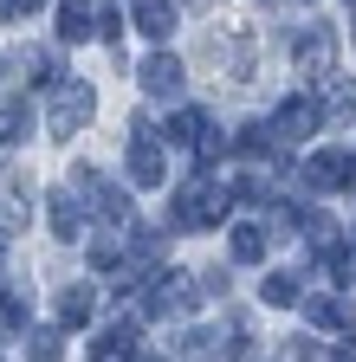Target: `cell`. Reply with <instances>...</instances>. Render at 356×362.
<instances>
[{
	"label": "cell",
	"mask_w": 356,
	"mask_h": 362,
	"mask_svg": "<svg viewBox=\"0 0 356 362\" xmlns=\"http://www.w3.org/2000/svg\"><path fill=\"white\" fill-rule=\"evenodd\" d=\"M91 117H98V90L84 84V78H65V90L52 98V136H59V143H71V136L91 129Z\"/></svg>",
	"instance_id": "1"
},
{
	"label": "cell",
	"mask_w": 356,
	"mask_h": 362,
	"mask_svg": "<svg viewBox=\"0 0 356 362\" xmlns=\"http://www.w3.org/2000/svg\"><path fill=\"white\" fill-rule=\"evenodd\" d=\"M149 285H156V291L143 298V304H149V317H182V310H195V304L207 298V285L195 279V272H156Z\"/></svg>",
	"instance_id": "2"
},
{
	"label": "cell",
	"mask_w": 356,
	"mask_h": 362,
	"mask_svg": "<svg viewBox=\"0 0 356 362\" xmlns=\"http://www.w3.org/2000/svg\"><path fill=\"white\" fill-rule=\"evenodd\" d=\"M130 181H137V188H162L168 181V162H162V143H156L149 117L130 123Z\"/></svg>",
	"instance_id": "3"
},
{
	"label": "cell",
	"mask_w": 356,
	"mask_h": 362,
	"mask_svg": "<svg viewBox=\"0 0 356 362\" xmlns=\"http://www.w3.org/2000/svg\"><path fill=\"white\" fill-rule=\"evenodd\" d=\"M182 356H195V362H246V330L240 324L234 330H188Z\"/></svg>",
	"instance_id": "4"
},
{
	"label": "cell",
	"mask_w": 356,
	"mask_h": 362,
	"mask_svg": "<svg viewBox=\"0 0 356 362\" xmlns=\"http://www.w3.org/2000/svg\"><path fill=\"white\" fill-rule=\"evenodd\" d=\"M304 181H311L318 194H343V188H356V156H343V149L311 156V162H304Z\"/></svg>",
	"instance_id": "5"
},
{
	"label": "cell",
	"mask_w": 356,
	"mask_h": 362,
	"mask_svg": "<svg viewBox=\"0 0 356 362\" xmlns=\"http://www.w3.org/2000/svg\"><path fill=\"white\" fill-rule=\"evenodd\" d=\"M272 129H279V143H304L311 129H324V104L318 98H285L279 117H272Z\"/></svg>",
	"instance_id": "6"
},
{
	"label": "cell",
	"mask_w": 356,
	"mask_h": 362,
	"mask_svg": "<svg viewBox=\"0 0 356 362\" xmlns=\"http://www.w3.org/2000/svg\"><path fill=\"white\" fill-rule=\"evenodd\" d=\"M33 220V201H26V175H0V233H26Z\"/></svg>",
	"instance_id": "7"
},
{
	"label": "cell",
	"mask_w": 356,
	"mask_h": 362,
	"mask_svg": "<svg viewBox=\"0 0 356 362\" xmlns=\"http://www.w3.org/2000/svg\"><path fill=\"white\" fill-rule=\"evenodd\" d=\"M304 317H311L318 330L356 337V304H350V298H304Z\"/></svg>",
	"instance_id": "8"
},
{
	"label": "cell",
	"mask_w": 356,
	"mask_h": 362,
	"mask_svg": "<svg viewBox=\"0 0 356 362\" xmlns=\"http://www.w3.org/2000/svg\"><path fill=\"white\" fill-rule=\"evenodd\" d=\"M331 52H337V45H331V33H324V26L298 33V45H292V59H298V71H304V78H324V71H331Z\"/></svg>",
	"instance_id": "9"
},
{
	"label": "cell",
	"mask_w": 356,
	"mask_h": 362,
	"mask_svg": "<svg viewBox=\"0 0 356 362\" xmlns=\"http://www.w3.org/2000/svg\"><path fill=\"white\" fill-rule=\"evenodd\" d=\"M143 90L149 98H175V90H182V59L175 52H149L143 59Z\"/></svg>",
	"instance_id": "10"
},
{
	"label": "cell",
	"mask_w": 356,
	"mask_h": 362,
	"mask_svg": "<svg viewBox=\"0 0 356 362\" xmlns=\"http://www.w3.org/2000/svg\"><path fill=\"white\" fill-rule=\"evenodd\" d=\"M130 20H137V33H149V39H168L175 33V0H137Z\"/></svg>",
	"instance_id": "11"
},
{
	"label": "cell",
	"mask_w": 356,
	"mask_h": 362,
	"mask_svg": "<svg viewBox=\"0 0 356 362\" xmlns=\"http://www.w3.org/2000/svg\"><path fill=\"white\" fill-rule=\"evenodd\" d=\"M318 104H324L331 117H356V78L324 71V78H318Z\"/></svg>",
	"instance_id": "12"
},
{
	"label": "cell",
	"mask_w": 356,
	"mask_h": 362,
	"mask_svg": "<svg viewBox=\"0 0 356 362\" xmlns=\"http://www.w3.org/2000/svg\"><path fill=\"white\" fill-rule=\"evenodd\" d=\"M91 362H143V356H137V324H110L104 343L91 349Z\"/></svg>",
	"instance_id": "13"
},
{
	"label": "cell",
	"mask_w": 356,
	"mask_h": 362,
	"mask_svg": "<svg viewBox=\"0 0 356 362\" xmlns=\"http://www.w3.org/2000/svg\"><path fill=\"white\" fill-rule=\"evenodd\" d=\"M52 233H59V240H78V233H84V201H78V188H71V194H65V188L52 194Z\"/></svg>",
	"instance_id": "14"
},
{
	"label": "cell",
	"mask_w": 356,
	"mask_h": 362,
	"mask_svg": "<svg viewBox=\"0 0 356 362\" xmlns=\"http://www.w3.org/2000/svg\"><path fill=\"white\" fill-rule=\"evenodd\" d=\"M59 39L65 45H84V39H91V0H59Z\"/></svg>",
	"instance_id": "15"
},
{
	"label": "cell",
	"mask_w": 356,
	"mask_h": 362,
	"mask_svg": "<svg viewBox=\"0 0 356 362\" xmlns=\"http://www.w3.org/2000/svg\"><path fill=\"white\" fill-rule=\"evenodd\" d=\"M259 298H265V304H279V310L304 304V291H298V279H292V272H265V279H259Z\"/></svg>",
	"instance_id": "16"
},
{
	"label": "cell",
	"mask_w": 356,
	"mask_h": 362,
	"mask_svg": "<svg viewBox=\"0 0 356 362\" xmlns=\"http://www.w3.org/2000/svg\"><path fill=\"white\" fill-rule=\"evenodd\" d=\"M91 317V285H65L59 291V330H78Z\"/></svg>",
	"instance_id": "17"
},
{
	"label": "cell",
	"mask_w": 356,
	"mask_h": 362,
	"mask_svg": "<svg viewBox=\"0 0 356 362\" xmlns=\"http://www.w3.org/2000/svg\"><path fill=\"white\" fill-rule=\"evenodd\" d=\"M207 129H214V123H207L201 110H175V123H168L162 136H168V143H182V149H195V143H201Z\"/></svg>",
	"instance_id": "18"
},
{
	"label": "cell",
	"mask_w": 356,
	"mask_h": 362,
	"mask_svg": "<svg viewBox=\"0 0 356 362\" xmlns=\"http://www.w3.org/2000/svg\"><path fill=\"white\" fill-rule=\"evenodd\" d=\"M234 259H240V265H259V259H265V226H253V220L234 226Z\"/></svg>",
	"instance_id": "19"
},
{
	"label": "cell",
	"mask_w": 356,
	"mask_h": 362,
	"mask_svg": "<svg viewBox=\"0 0 356 362\" xmlns=\"http://www.w3.org/2000/svg\"><path fill=\"white\" fill-rule=\"evenodd\" d=\"M26 362H65V330H26Z\"/></svg>",
	"instance_id": "20"
},
{
	"label": "cell",
	"mask_w": 356,
	"mask_h": 362,
	"mask_svg": "<svg viewBox=\"0 0 356 362\" xmlns=\"http://www.w3.org/2000/svg\"><path fill=\"white\" fill-rule=\"evenodd\" d=\"M123 252H130V240L117 233V226H110V233H98V240H91V265H98V272L123 265Z\"/></svg>",
	"instance_id": "21"
},
{
	"label": "cell",
	"mask_w": 356,
	"mask_h": 362,
	"mask_svg": "<svg viewBox=\"0 0 356 362\" xmlns=\"http://www.w3.org/2000/svg\"><path fill=\"white\" fill-rule=\"evenodd\" d=\"M26 136H33V110L7 104V110H0V143H26Z\"/></svg>",
	"instance_id": "22"
},
{
	"label": "cell",
	"mask_w": 356,
	"mask_h": 362,
	"mask_svg": "<svg viewBox=\"0 0 356 362\" xmlns=\"http://www.w3.org/2000/svg\"><path fill=\"white\" fill-rule=\"evenodd\" d=\"M304 240L318 246V252H331L343 233H337V220H331V214H304Z\"/></svg>",
	"instance_id": "23"
},
{
	"label": "cell",
	"mask_w": 356,
	"mask_h": 362,
	"mask_svg": "<svg viewBox=\"0 0 356 362\" xmlns=\"http://www.w3.org/2000/svg\"><path fill=\"white\" fill-rule=\"evenodd\" d=\"M13 65L26 71V84H52V52H39V45H33V52H20Z\"/></svg>",
	"instance_id": "24"
},
{
	"label": "cell",
	"mask_w": 356,
	"mask_h": 362,
	"mask_svg": "<svg viewBox=\"0 0 356 362\" xmlns=\"http://www.w3.org/2000/svg\"><path fill=\"white\" fill-rule=\"evenodd\" d=\"M13 13H20V0H0V26H7Z\"/></svg>",
	"instance_id": "25"
},
{
	"label": "cell",
	"mask_w": 356,
	"mask_h": 362,
	"mask_svg": "<svg viewBox=\"0 0 356 362\" xmlns=\"http://www.w3.org/2000/svg\"><path fill=\"white\" fill-rule=\"evenodd\" d=\"M33 7H46V0H20V13H33Z\"/></svg>",
	"instance_id": "26"
},
{
	"label": "cell",
	"mask_w": 356,
	"mask_h": 362,
	"mask_svg": "<svg viewBox=\"0 0 356 362\" xmlns=\"http://www.w3.org/2000/svg\"><path fill=\"white\" fill-rule=\"evenodd\" d=\"M343 362H356V343H350V349H343Z\"/></svg>",
	"instance_id": "27"
},
{
	"label": "cell",
	"mask_w": 356,
	"mask_h": 362,
	"mask_svg": "<svg viewBox=\"0 0 356 362\" xmlns=\"http://www.w3.org/2000/svg\"><path fill=\"white\" fill-rule=\"evenodd\" d=\"M143 362H162V356H143Z\"/></svg>",
	"instance_id": "28"
},
{
	"label": "cell",
	"mask_w": 356,
	"mask_h": 362,
	"mask_svg": "<svg viewBox=\"0 0 356 362\" xmlns=\"http://www.w3.org/2000/svg\"><path fill=\"white\" fill-rule=\"evenodd\" d=\"M343 7H356V0H343Z\"/></svg>",
	"instance_id": "29"
},
{
	"label": "cell",
	"mask_w": 356,
	"mask_h": 362,
	"mask_svg": "<svg viewBox=\"0 0 356 362\" xmlns=\"http://www.w3.org/2000/svg\"><path fill=\"white\" fill-rule=\"evenodd\" d=\"M350 246H356V233H350Z\"/></svg>",
	"instance_id": "30"
},
{
	"label": "cell",
	"mask_w": 356,
	"mask_h": 362,
	"mask_svg": "<svg viewBox=\"0 0 356 362\" xmlns=\"http://www.w3.org/2000/svg\"><path fill=\"white\" fill-rule=\"evenodd\" d=\"M253 362H265V356H253Z\"/></svg>",
	"instance_id": "31"
}]
</instances>
